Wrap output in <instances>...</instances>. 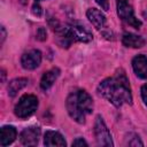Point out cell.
Instances as JSON below:
<instances>
[{"label": "cell", "mask_w": 147, "mask_h": 147, "mask_svg": "<svg viewBox=\"0 0 147 147\" xmlns=\"http://www.w3.org/2000/svg\"><path fill=\"white\" fill-rule=\"evenodd\" d=\"M98 93L115 107H122L124 103L132 105L130 83L126 74L122 69H119L113 77L103 79L98 86Z\"/></svg>", "instance_id": "1"}, {"label": "cell", "mask_w": 147, "mask_h": 147, "mask_svg": "<svg viewBox=\"0 0 147 147\" xmlns=\"http://www.w3.org/2000/svg\"><path fill=\"white\" fill-rule=\"evenodd\" d=\"M29 80L28 78H15L8 84V94L10 96H15L17 92H20L22 88H24L28 85Z\"/></svg>", "instance_id": "15"}, {"label": "cell", "mask_w": 147, "mask_h": 147, "mask_svg": "<svg viewBox=\"0 0 147 147\" xmlns=\"http://www.w3.org/2000/svg\"><path fill=\"white\" fill-rule=\"evenodd\" d=\"M65 107L69 116L77 123L84 124L86 115L93 111L92 96L84 90L71 92L65 101Z\"/></svg>", "instance_id": "2"}, {"label": "cell", "mask_w": 147, "mask_h": 147, "mask_svg": "<svg viewBox=\"0 0 147 147\" xmlns=\"http://www.w3.org/2000/svg\"><path fill=\"white\" fill-rule=\"evenodd\" d=\"M36 2H39V1H42V0H34Z\"/></svg>", "instance_id": "22"}, {"label": "cell", "mask_w": 147, "mask_h": 147, "mask_svg": "<svg viewBox=\"0 0 147 147\" xmlns=\"http://www.w3.org/2000/svg\"><path fill=\"white\" fill-rule=\"evenodd\" d=\"M69 34L72 39V41H82V42H88L93 39L92 33L80 23L71 22L67 24Z\"/></svg>", "instance_id": "6"}, {"label": "cell", "mask_w": 147, "mask_h": 147, "mask_svg": "<svg viewBox=\"0 0 147 147\" xmlns=\"http://www.w3.org/2000/svg\"><path fill=\"white\" fill-rule=\"evenodd\" d=\"M40 138V127L38 126H29L25 127L21 134L20 140L24 146H36Z\"/></svg>", "instance_id": "8"}, {"label": "cell", "mask_w": 147, "mask_h": 147, "mask_svg": "<svg viewBox=\"0 0 147 147\" xmlns=\"http://www.w3.org/2000/svg\"><path fill=\"white\" fill-rule=\"evenodd\" d=\"M132 68L134 74L139 78L146 79L147 78V56L142 54L134 56L132 60Z\"/></svg>", "instance_id": "9"}, {"label": "cell", "mask_w": 147, "mask_h": 147, "mask_svg": "<svg viewBox=\"0 0 147 147\" xmlns=\"http://www.w3.org/2000/svg\"><path fill=\"white\" fill-rule=\"evenodd\" d=\"M94 136H95L96 144L99 146H107V147L114 146L111 134H110L103 118L100 115L96 116L95 122H94Z\"/></svg>", "instance_id": "5"}, {"label": "cell", "mask_w": 147, "mask_h": 147, "mask_svg": "<svg viewBox=\"0 0 147 147\" xmlns=\"http://www.w3.org/2000/svg\"><path fill=\"white\" fill-rule=\"evenodd\" d=\"M1 31H2V41H3V40H5V36H6V34H5V29H3V26L1 28Z\"/></svg>", "instance_id": "21"}, {"label": "cell", "mask_w": 147, "mask_h": 147, "mask_svg": "<svg viewBox=\"0 0 147 147\" xmlns=\"http://www.w3.org/2000/svg\"><path fill=\"white\" fill-rule=\"evenodd\" d=\"M41 63V52L38 49H30L21 57V64L25 70H33Z\"/></svg>", "instance_id": "7"}, {"label": "cell", "mask_w": 147, "mask_h": 147, "mask_svg": "<svg viewBox=\"0 0 147 147\" xmlns=\"http://www.w3.org/2000/svg\"><path fill=\"white\" fill-rule=\"evenodd\" d=\"M44 144L45 146H67V142L62 134L56 131H46L44 136Z\"/></svg>", "instance_id": "14"}, {"label": "cell", "mask_w": 147, "mask_h": 147, "mask_svg": "<svg viewBox=\"0 0 147 147\" xmlns=\"http://www.w3.org/2000/svg\"><path fill=\"white\" fill-rule=\"evenodd\" d=\"M32 13H33L34 15H37V16H41V14H42L41 7H40L38 3H34L33 7H32Z\"/></svg>", "instance_id": "19"}, {"label": "cell", "mask_w": 147, "mask_h": 147, "mask_svg": "<svg viewBox=\"0 0 147 147\" xmlns=\"http://www.w3.org/2000/svg\"><path fill=\"white\" fill-rule=\"evenodd\" d=\"M17 136V131L14 126L11 125H5L0 130V145L1 146H7L11 144Z\"/></svg>", "instance_id": "13"}, {"label": "cell", "mask_w": 147, "mask_h": 147, "mask_svg": "<svg viewBox=\"0 0 147 147\" xmlns=\"http://www.w3.org/2000/svg\"><path fill=\"white\" fill-rule=\"evenodd\" d=\"M60 76V69L59 68H53L48 71H46L41 79H40V87L44 91H47L52 87V85L55 83V80L57 79V77Z\"/></svg>", "instance_id": "12"}, {"label": "cell", "mask_w": 147, "mask_h": 147, "mask_svg": "<svg viewBox=\"0 0 147 147\" xmlns=\"http://www.w3.org/2000/svg\"><path fill=\"white\" fill-rule=\"evenodd\" d=\"M95 2H96L103 10H108V9H109V1H108V0H95Z\"/></svg>", "instance_id": "17"}, {"label": "cell", "mask_w": 147, "mask_h": 147, "mask_svg": "<svg viewBox=\"0 0 147 147\" xmlns=\"http://www.w3.org/2000/svg\"><path fill=\"white\" fill-rule=\"evenodd\" d=\"M141 98H142L144 103L147 106V84L142 85V87H141Z\"/></svg>", "instance_id": "18"}, {"label": "cell", "mask_w": 147, "mask_h": 147, "mask_svg": "<svg viewBox=\"0 0 147 147\" xmlns=\"http://www.w3.org/2000/svg\"><path fill=\"white\" fill-rule=\"evenodd\" d=\"M72 146H87V142L83 139V138H77L76 140H74V142H72Z\"/></svg>", "instance_id": "20"}, {"label": "cell", "mask_w": 147, "mask_h": 147, "mask_svg": "<svg viewBox=\"0 0 147 147\" xmlns=\"http://www.w3.org/2000/svg\"><path fill=\"white\" fill-rule=\"evenodd\" d=\"M116 7H117V14L121 20H123L125 23H127L129 25L136 29H139L141 26V21H139L136 17L133 8L127 2V0H117Z\"/></svg>", "instance_id": "4"}, {"label": "cell", "mask_w": 147, "mask_h": 147, "mask_svg": "<svg viewBox=\"0 0 147 147\" xmlns=\"http://www.w3.org/2000/svg\"><path fill=\"white\" fill-rule=\"evenodd\" d=\"M86 16L88 18V21L94 25V28H96L98 30H102L106 25V16L105 14L96 9V8H90L87 11H86Z\"/></svg>", "instance_id": "10"}, {"label": "cell", "mask_w": 147, "mask_h": 147, "mask_svg": "<svg viewBox=\"0 0 147 147\" xmlns=\"http://www.w3.org/2000/svg\"><path fill=\"white\" fill-rule=\"evenodd\" d=\"M122 42L124 46L126 47H131V48H141L142 46H145L146 40L134 33L131 32H125L122 37Z\"/></svg>", "instance_id": "11"}, {"label": "cell", "mask_w": 147, "mask_h": 147, "mask_svg": "<svg viewBox=\"0 0 147 147\" xmlns=\"http://www.w3.org/2000/svg\"><path fill=\"white\" fill-rule=\"evenodd\" d=\"M38 105H39V102H38V99L36 95L24 94L23 96H21V99L16 103V106L14 108V113L20 118H28L32 114H34V111L38 108Z\"/></svg>", "instance_id": "3"}, {"label": "cell", "mask_w": 147, "mask_h": 147, "mask_svg": "<svg viewBox=\"0 0 147 147\" xmlns=\"http://www.w3.org/2000/svg\"><path fill=\"white\" fill-rule=\"evenodd\" d=\"M37 38L39 40H41V41L47 38V33H46V30L44 28H39L38 29V31H37Z\"/></svg>", "instance_id": "16"}]
</instances>
